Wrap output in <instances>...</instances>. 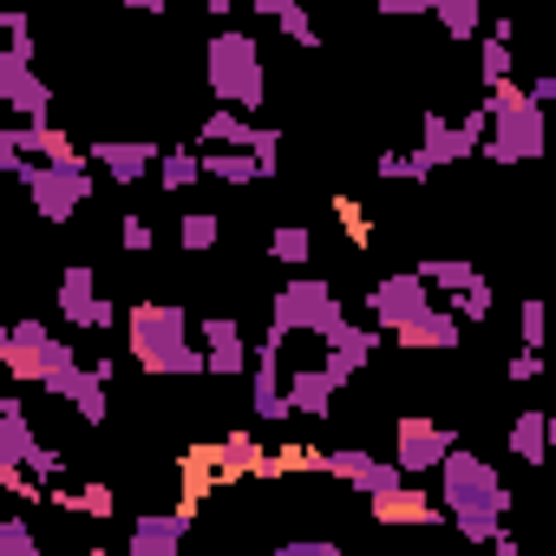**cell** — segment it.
I'll return each mask as SVG.
<instances>
[{"mask_svg":"<svg viewBox=\"0 0 556 556\" xmlns=\"http://www.w3.org/2000/svg\"><path fill=\"white\" fill-rule=\"evenodd\" d=\"M439 504L452 510V530L465 543H491L504 530V510H510V491L497 478V465H484L478 452L452 445L445 465H439Z\"/></svg>","mask_w":556,"mask_h":556,"instance_id":"6da1fadb","label":"cell"},{"mask_svg":"<svg viewBox=\"0 0 556 556\" xmlns=\"http://www.w3.org/2000/svg\"><path fill=\"white\" fill-rule=\"evenodd\" d=\"M125 334H131L138 367L157 374V380H197V374H210V354L190 348V308L184 302H157V295L138 302L125 315Z\"/></svg>","mask_w":556,"mask_h":556,"instance_id":"7a4b0ae2","label":"cell"},{"mask_svg":"<svg viewBox=\"0 0 556 556\" xmlns=\"http://www.w3.org/2000/svg\"><path fill=\"white\" fill-rule=\"evenodd\" d=\"M484 105H491L484 157H491L497 170H510V164H536V157L549 151V105H543L530 86H517V79L484 86Z\"/></svg>","mask_w":556,"mask_h":556,"instance_id":"3957f363","label":"cell"},{"mask_svg":"<svg viewBox=\"0 0 556 556\" xmlns=\"http://www.w3.org/2000/svg\"><path fill=\"white\" fill-rule=\"evenodd\" d=\"M203 73H210V99L216 105H242V112H262V92H268V66H262V47L255 34H210V53H203Z\"/></svg>","mask_w":556,"mask_h":556,"instance_id":"277c9868","label":"cell"},{"mask_svg":"<svg viewBox=\"0 0 556 556\" xmlns=\"http://www.w3.org/2000/svg\"><path fill=\"white\" fill-rule=\"evenodd\" d=\"M348 315H341V295H334V282H321V275H295L289 289H275L268 295V328L275 334H334Z\"/></svg>","mask_w":556,"mask_h":556,"instance_id":"5b68a950","label":"cell"},{"mask_svg":"<svg viewBox=\"0 0 556 556\" xmlns=\"http://www.w3.org/2000/svg\"><path fill=\"white\" fill-rule=\"evenodd\" d=\"M27 190H34V210H40L47 223H73L79 203L99 190V164H92V157H40V164L27 170Z\"/></svg>","mask_w":556,"mask_h":556,"instance_id":"8992f818","label":"cell"},{"mask_svg":"<svg viewBox=\"0 0 556 556\" xmlns=\"http://www.w3.org/2000/svg\"><path fill=\"white\" fill-rule=\"evenodd\" d=\"M53 308H60V321H66V328H86V334H112V328H118V302H112V295H99L92 262H73V268L60 275Z\"/></svg>","mask_w":556,"mask_h":556,"instance_id":"52a82bcc","label":"cell"},{"mask_svg":"<svg viewBox=\"0 0 556 556\" xmlns=\"http://www.w3.org/2000/svg\"><path fill=\"white\" fill-rule=\"evenodd\" d=\"M432 282H426V275L419 268H400V275H380V282H374V295H367V315H374V328H387V334H400L413 315H426L432 308Z\"/></svg>","mask_w":556,"mask_h":556,"instance_id":"ba28073f","label":"cell"},{"mask_svg":"<svg viewBox=\"0 0 556 556\" xmlns=\"http://www.w3.org/2000/svg\"><path fill=\"white\" fill-rule=\"evenodd\" d=\"M53 354H60V334L47 321H14L8 334H0V367H8L21 387H40L47 367H53Z\"/></svg>","mask_w":556,"mask_h":556,"instance_id":"9c48e42d","label":"cell"},{"mask_svg":"<svg viewBox=\"0 0 556 556\" xmlns=\"http://www.w3.org/2000/svg\"><path fill=\"white\" fill-rule=\"evenodd\" d=\"M452 445H458V432H452V426H439V419H419V413H406V419L393 426V458L406 465V478H426V471H439Z\"/></svg>","mask_w":556,"mask_h":556,"instance_id":"30bf717a","label":"cell"},{"mask_svg":"<svg viewBox=\"0 0 556 556\" xmlns=\"http://www.w3.org/2000/svg\"><path fill=\"white\" fill-rule=\"evenodd\" d=\"M86 157H92L118 190H138V184H144V170H157L164 144H157V138H92V144H86Z\"/></svg>","mask_w":556,"mask_h":556,"instance_id":"8fae6325","label":"cell"},{"mask_svg":"<svg viewBox=\"0 0 556 556\" xmlns=\"http://www.w3.org/2000/svg\"><path fill=\"white\" fill-rule=\"evenodd\" d=\"M0 105L14 118H53V86L34 73V60L0 53Z\"/></svg>","mask_w":556,"mask_h":556,"instance_id":"7c38bea8","label":"cell"},{"mask_svg":"<svg viewBox=\"0 0 556 556\" xmlns=\"http://www.w3.org/2000/svg\"><path fill=\"white\" fill-rule=\"evenodd\" d=\"M190 523H197V497H184L177 510H144L131 523V556H177Z\"/></svg>","mask_w":556,"mask_h":556,"instance_id":"4fadbf2b","label":"cell"},{"mask_svg":"<svg viewBox=\"0 0 556 556\" xmlns=\"http://www.w3.org/2000/svg\"><path fill=\"white\" fill-rule=\"evenodd\" d=\"M328 471L341 484H354L361 497H387V491L406 484V465L400 458H374V452H328Z\"/></svg>","mask_w":556,"mask_h":556,"instance_id":"5bb4252c","label":"cell"},{"mask_svg":"<svg viewBox=\"0 0 556 556\" xmlns=\"http://www.w3.org/2000/svg\"><path fill=\"white\" fill-rule=\"evenodd\" d=\"M374 348H380V328H354V321H341L334 334H321V367H328V374L348 387L354 374H367Z\"/></svg>","mask_w":556,"mask_h":556,"instance_id":"9a60e30c","label":"cell"},{"mask_svg":"<svg viewBox=\"0 0 556 556\" xmlns=\"http://www.w3.org/2000/svg\"><path fill=\"white\" fill-rule=\"evenodd\" d=\"M367 504H374V517H380V523H452V510H445V504H432L419 478H406L400 491L367 497Z\"/></svg>","mask_w":556,"mask_h":556,"instance_id":"2e32d148","label":"cell"},{"mask_svg":"<svg viewBox=\"0 0 556 556\" xmlns=\"http://www.w3.org/2000/svg\"><path fill=\"white\" fill-rule=\"evenodd\" d=\"M458 328H465V321H458L452 308H426V315H413L393 341H400V348H426V354H452V348L465 341Z\"/></svg>","mask_w":556,"mask_h":556,"instance_id":"e0dca14e","label":"cell"},{"mask_svg":"<svg viewBox=\"0 0 556 556\" xmlns=\"http://www.w3.org/2000/svg\"><path fill=\"white\" fill-rule=\"evenodd\" d=\"M419 151H426L432 164H465L478 144L458 131V118H445V112H419Z\"/></svg>","mask_w":556,"mask_h":556,"instance_id":"ac0fdd59","label":"cell"},{"mask_svg":"<svg viewBox=\"0 0 556 556\" xmlns=\"http://www.w3.org/2000/svg\"><path fill=\"white\" fill-rule=\"evenodd\" d=\"M203 177H210V184H229V190H249V184H262V164H255V151L203 144Z\"/></svg>","mask_w":556,"mask_h":556,"instance_id":"d6986e66","label":"cell"},{"mask_svg":"<svg viewBox=\"0 0 556 556\" xmlns=\"http://www.w3.org/2000/svg\"><path fill=\"white\" fill-rule=\"evenodd\" d=\"M334 393H341V380H334L328 367H295V374H289V400H295V413H308V419H328V413H334Z\"/></svg>","mask_w":556,"mask_h":556,"instance_id":"ffe728a7","label":"cell"},{"mask_svg":"<svg viewBox=\"0 0 556 556\" xmlns=\"http://www.w3.org/2000/svg\"><path fill=\"white\" fill-rule=\"evenodd\" d=\"M40 452V439H34V426H27V400H0V465H27Z\"/></svg>","mask_w":556,"mask_h":556,"instance_id":"44dd1931","label":"cell"},{"mask_svg":"<svg viewBox=\"0 0 556 556\" xmlns=\"http://www.w3.org/2000/svg\"><path fill=\"white\" fill-rule=\"evenodd\" d=\"M255 112H242V105H216L210 118H203V131H197V144H236V151H249L255 144Z\"/></svg>","mask_w":556,"mask_h":556,"instance_id":"7402d4cb","label":"cell"},{"mask_svg":"<svg viewBox=\"0 0 556 556\" xmlns=\"http://www.w3.org/2000/svg\"><path fill=\"white\" fill-rule=\"evenodd\" d=\"M510 452L523 458V465H549V413H536V406H523L517 419H510Z\"/></svg>","mask_w":556,"mask_h":556,"instance_id":"603a6c76","label":"cell"},{"mask_svg":"<svg viewBox=\"0 0 556 556\" xmlns=\"http://www.w3.org/2000/svg\"><path fill=\"white\" fill-rule=\"evenodd\" d=\"M197 184H203V144H164L157 190H197Z\"/></svg>","mask_w":556,"mask_h":556,"instance_id":"cb8c5ba5","label":"cell"},{"mask_svg":"<svg viewBox=\"0 0 556 556\" xmlns=\"http://www.w3.org/2000/svg\"><path fill=\"white\" fill-rule=\"evenodd\" d=\"M432 21H439V34H445V40H458V47L484 40V8H478V0H439Z\"/></svg>","mask_w":556,"mask_h":556,"instance_id":"d4e9b609","label":"cell"},{"mask_svg":"<svg viewBox=\"0 0 556 556\" xmlns=\"http://www.w3.org/2000/svg\"><path fill=\"white\" fill-rule=\"evenodd\" d=\"M268 255L282 262V268H308L315 262V229H302V223H282L268 236Z\"/></svg>","mask_w":556,"mask_h":556,"instance_id":"484cf974","label":"cell"},{"mask_svg":"<svg viewBox=\"0 0 556 556\" xmlns=\"http://www.w3.org/2000/svg\"><path fill=\"white\" fill-rule=\"evenodd\" d=\"M216 236H223V223H216L210 210H184V216H177V242H184L190 255H203V249H216Z\"/></svg>","mask_w":556,"mask_h":556,"instance_id":"4316f807","label":"cell"},{"mask_svg":"<svg viewBox=\"0 0 556 556\" xmlns=\"http://www.w3.org/2000/svg\"><path fill=\"white\" fill-rule=\"evenodd\" d=\"M66 400H73V413H79L86 426H105V380L92 374V361H86V374H79V387H73Z\"/></svg>","mask_w":556,"mask_h":556,"instance_id":"83f0119b","label":"cell"},{"mask_svg":"<svg viewBox=\"0 0 556 556\" xmlns=\"http://www.w3.org/2000/svg\"><path fill=\"white\" fill-rule=\"evenodd\" d=\"M419 275L439 289V295H452V289H465V282H478V268L471 262H452V255H432V262H419Z\"/></svg>","mask_w":556,"mask_h":556,"instance_id":"f1b7e54d","label":"cell"},{"mask_svg":"<svg viewBox=\"0 0 556 556\" xmlns=\"http://www.w3.org/2000/svg\"><path fill=\"white\" fill-rule=\"evenodd\" d=\"M445 302H452V315H458V321H491V308H497L484 275H478V282H465V289H452Z\"/></svg>","mask_w":556,"mask_h":556,"instance_id":"f546056e","label":"cell"},{"mask_svg":"<svg viewBox=\"0 0 556 556\" xmlns=\"http://www.w3.org/2000/svg\"><path fill=\"white\" fill-rule=\"evenodd\" d=\"M478 79H484V86H504V79H510V40H504V34H484V40H478Z\"/></svg>","mask_w":556,"mask_h":556,"instance_id":"4dcf8cb0","label":"cell"},{"mask_svg":"<svg viewBox=\"0 0 556 556\" xmlns=\"http://www.w3.org/2000/svg\"><path fill=\"white\" fill-rule=\"evenodd\" d=\"M543 341H549V302L523 295V308H517V348H543Z\"/></svg>","mask_w":556,"mask_h":556,"instance_id":"1f68e13d","label":"cell"},{"mask_svg":"<svg viewBox=\"0 0 556 556\" xmlns=\"http://www.w3.org/2000/svg\"><path fill=\"white\" fill-rule=\"evenodd\" d=\"M275 27H282V34H289L295 47H321V34H315V14L302 8V0H289V8L275 14Z\"/></svg>","mask_w":556,"mask_h":556,"instance_id":"d6a6232c","label":"cell"},{"mask_svg":"<svg viewBox=\"0 0 556 556\" xmlns=\"http://www.w3.org/2000/svg\"><path fill=\"white\" fill-rule=\"evenodd\" d=\"M0 27H8V53L34 60V21H27V8H8V14H0Z\"/></svg>","mask_w":556,"mask_h":556,"instance_id":"836d02e7","label":"cell"},{"mask_svg":"<svg viewBox=\"0 0 556 556\" xmlns=\"http://www.w3.org/2000/svg\"><path fill=\"white\" fill-rule=\"evenodd\" d=\"M249 151H255V164H262V177H275V170H282V131H275V125H262Z\"/></svg>","mask_w":556,"mask_h":556,"instance_id":"e575fe53","label":"cell"},{"mask_svg":"<svg viewBox=\"0 0 556 556\" xmlns=\"http://www.w3.org/2000/svg\"><path fill=\"white\" fill-rule=\"evenodd\" d=\"M40 543H34V530H27V517H8L0 523V556H34Z\"/></svg>","mask_w":556,"mask_h":556,"instance_id":"d590c367","label":"cell"},{"mask_svg":"<svg viewBox=\"0 0 556 556\" xmlns=\"http://www.w3.org/2000/svg\"><path fill=\"white\" fill-rule=\"evenodd\" d=\"M197 341H203V348H229V341H242V328H236V315H203Z\"/></svg>","mask_w":556,"mask_h":556,"instance_id":"8d00e7d4","label":"cell"},{"mask_svg":"<svg viewBox=\"0 0 556 556\" xmlns=\"http://www.w3.org/2000/svg\"><path fill=\"white\" fill-rule=\"evenodd\" d=\"M73 510H79V517H112L118 497H112V484H86V491L73 497Z\"/></svg>","mask_w":556,"mask_h":556,"instance_id":"74e56055","label":"cell"},{"mask_svg":"<svg viewBox=\"0 0 556 556\" xmlns=\"http://www.w3.org/2000/svg\"><path fill=\"white\" fill-rule=\"evenodd\" d=\"M504 374H510L517 387H536V380H543V354H536V348H523V354H510V361H504Z\"/></svg>","mask_w":556,"mask_h":556,"instance_id":"f35d334b","label":"cell"},{"mask_svg":"<svg viewBox=\"0 0 556 556\" xmlns=\"http://www.w3.org/2000/svg\"><path fill=\"white\" fill-rule=\"evenodd\" d=\"M275 556H341V543L334 536H289Z\"/></svg>","mask_w":556,"mask_h":556,"instance_id":"ab89813d","label":"cell"},{"mask_svg":"<svg viewBox=\"0 0 556 556\" xmlns=\"http://www.w3.org/2000/svg\"><path fill=\"white\" fill-rule=\"evenodd\" d=\"M118 242H125V249H131V255H144V249H151V242H157V236H151V223H144V216H138V210H131V216H125V223H118Z\"/></svg>","mask_w":556,"mask_h":556,"instance_id":"60d3db41","label":"cell"},{"mask_svg":"<svg viewBox=\"0 0 556 556\" xmlns=\"http://www.w3.org/2000/svg\"><path fill=\"white\" fill-rule=\"evenodd\" d=\"M458 131L484 151V138H491V105H471V112H458Z\"/></svg>","mask_w":556,"mask_h":556,"instance_id":"b9f144b4","label":"cell"},{"mask_svg":"<svg viewBox=\"0 0 556 556\" xmlns=\"http://www.w3.org/2000/svg\"><path fill=\"white\" fill-rule=\"evenodd\" d=\"M374 170H380L387 184H393V177H406V184H413V151H393V144H387V151L374 157Z\"/></svg>","mask_w":556,"mask_h":556,"instance_id":"7bdbcfd3","label":"cell"},{"mask_svg":"<svg viewBox=\"0 0 556 556\" xmlns=\"http://www.w3.org/2000/svg\"><path fill=\"white\" fill-rule=\"evenodd\" d=\"M334 216L348 223V242H354V249H367V236H374V229H367V216H361V203H348V197H341V203H334Z\"/></svg>","mask_w":556,"mask_h":556,"instance_id":"ee69618b","label":"cell"},{"mask_svg":"<svg viewBox=\"0 0 556 556\" xmlns=\"http://www.w3.org/2000/svg\"><path fill=\"white\" fill-rule=\"evenodd\" d=\"M27 465H34V471H40L47 484H60V478H66V452H53V445H40V452H34Z\"/></svg>","mask_w":556,"mask_h":556,"instance_id":"f6af8a7d","label":"cell"},{"mask_svg":"<svg viewBox=\"0 0 556 556\" xmlns=\"http://www.w3.org/2000/svg\"><path fill=\"white\" fill-rule=\"evenodd\" d=\"M374 8H380L387 21H406V14H432L439 0H374Z\"/></svg>","mask_w":556,"mask_h":556,"instance_id":"bcb514c9","label":"cell"},{"mask_svg":"<svg viewBox=\"0 0 556 556\" xmlns=\"http://www.w3.org/2000/svg\"><path fill=\"white\" fill-rule=\"evenodd\" d=\"M99 8H131V14H164L170 0H99Z\"/></svg>","mask_w":556,"mask_h":556,"instance_id":"7dc6e473","label":"cell"},{"mask_svg":"<svg viewBox=\"0 0 556 556\" xmlns=\"http://www.w3.org/2000/svg\"><path fill=\"white\" fill-rule=\"evenodd\" d=\"M530 92H536L543 105H556V73H543V79H530Z\"/></svg>","mask_w":556,"mask_h":556,"instance_id":"c3c4849f","label":"cell"},{"mask_svg":"<svg viewBox=\"0 0 556 556\" xmlns=\"http://www.w3.org/2000/svg\"><path fill=\"white\" fill-rule=\"evenodd\" d=\"M282 8H289V0H249V14H262V21H275Z\"/></svg>","mask_w":556,"mask_h":556,"instance_id":"681fc988","label":"cell"},{"mask_svg":"<svg viewBox=\"0 0 556 556\" xmlns=\"http://www.w3.org/2000/svg\"><path fill=\"white\" fill-rule=\"evenodd\" d=\"M549 445H556V413H549Z\"/></svg>","mask_w":556,"mask_h":556,"instance_id":"f907efd6","label":"cell"}]
</instances>
